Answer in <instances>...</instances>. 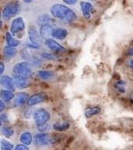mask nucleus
<instances>
[{
    "label": "nucleus",
    "instance_id": "1",
    "mask_svg": "<svg viewBox=\"0 0 133 150\" xmlns=\"http://www.w3.org/2000/svg\"><path fill=\"white\" fill-rule=\"evenodd\" d=\"M50 12L53 17L64 20L68 23L73 22L77 19L76 13L72 9L64 5H52L50 8Z\"/></svg>",
    "mask_w": 133,
    "mask_h": 150
},
{
    "label": "nucleus",
    "instance_id": "2",
    "mask_svg": "<svg viewBox=\"0 0 133 150\" xmlns=\"http://www.w3.org/2000/svg\"><path fill=\"white\" fill-rule=\"evenodd\" d=\"M13 72L15 76H23L27 79H29L33 74L31 65L28 62H23L16 64L13 66Z\"/></svg>",
    "mask_w": 133,
    "mask_h": 150
},
{
    "label": "nucleus",
    "instance_id": "3",
    "mask_svg": "<svg viewBox=\"0 0 133 150\" xmlns=\"http://www.w3.org/2000/svg\"><path fill=\"white\" fill-rule=\"evenodd\" d=\"M19 9H20V6H19L18 3H16V2H9L7 5H6L3 9H2V19L5 20H9L13 16H16V14L18 13Z\"/></svg>",
    "mask_w": 133,
    "mask_h": 150
},
{
    "label": "nucleus",
    "instance_id": "4",
    "mask_svg": "<svg viewBox=\"0 0 133 150\" xmlns=\"http://www.w3.org/2000/svg\"><path fill=\"white\" fill-rule=\"evenodd\" d=\"M51 118V114L44 108H39L34 113V119L36 125H41L46 124Z\"/></svg>",
    "mask_w": 133,
    "mask_h": 150
},
{
    "label": "nucleus",
    "instance_id": "5",
    "mask_svg": "<svg viewBox=\"0 0 133 150\" xmlns=\"http://www.w3.org/2000/svg\"><path fill=\"white\" fill-rule=\"evenodd\" d=\"M0 84L2 87L5 88L6 90H10L13 92L16 90V85L14 82V79L11 78L9 76H1L0 78Z\"/></svg>",
    "mask_w": 133,
    "mask_h": 150
},
{
    "label": "nucleus",
    "instance_id": "6",
    "mask_svg": "<svg viewBox=\"0 0 133 150\" xmlns=\"http://www.w3.org/2000/svg\"><path fill=\"white\" fill-rule=\"evenodd\" d=\"M28 37L30 42L34 45H40L41 43V37L34 26H30L28 29Z\"/></svg>",
    "mask_w": 133,
    "mask_h": 150
},
{
    "label": "nucleus",
    "instance_id": "7",
    "mask_svg": "<svg viewBox=\"0 0 133 150\" xmlns=\"http://www.w3.org/2000/svg\"><path fill=\"white\" fill-rule=\"evenodd\" d=\"M52 137L47 133H39L34 136V142L35 145L38 146H47L51 143Z\"/></svg>",
    "mask_w": 133,
    "mask_h": 150
},
{
    "label": "nucleus",
    "instance_id": "8",
    "mask_svg": "<svg viewBox=\"0 0 133 150\" xmlns=\"http://www.w3.org/2000/svg\"><path fill=\"white\" fill-rule=\"evenodd\" d=\"M45 45L47 48H49L52 51H54V52H66V49L65 47L59 44V42H57L56 40L52 39V38H49L47 40H45Z\"/></svg>",
    "mask_w": 133,
    "mask_h": 150
},
{
    "label": "nucleus",
    "instance_id": "9",
    "mask_svg": "<svg viewBox=\"0 0 133 150\" xmlns=\"http://www.w3.org/2000/svg\"><path fill=\"white\" fill-rule=\"evenodd\" d=\"M25 29L24 21L22 17H17L12 22L11 27H10V32L11 34H15L18 32H21Z\"/></svg>",
    "mask_w": 133,
    "mask_h": 150
},
{
    "label": "nucleus",
    "instance_id": "10",
    "mask_svg": "<svg viewBox=\"0 0 133 150\" xmlns=\"http://www.w3.org/2000/svg\"><path fill=\"white\" fill-rule=\"evenodd\" d=\"M46 99H47V96L43 93L34 94L29 98V100L27 101V104L29 106L37 105V104H39V103L46 100Z\"/></svg>",
    "mask_w": 133,
    "mask_h": 150
},
{
    "label": "nucleus",
    "instance_id": "11",
    "mask_svg": "<svg viewBox=\"0 0 133 150\" xmlns=\"http://www.w3.org/2000/svg\"><path fill=\"white\" fill-rule=\"evenodd\" d=\"M80 7H81L82 13H83V16L84 18L89 20L91 17V12L93 9V5L89 2H81Z\"/></svg>",
    "mask_w": 133,
    "mask_h": 150
},
{
    "label": "nucleus",
    "instance_id": "12",
    "mask_svg": "<svg viewBox=\"0 0 133 150\" xmlns=\"http://www.w3.org/2000/svg\"><path fill=\"white\" fill-rule=\"evenodd\" d=\"M53 29H54V28L52 27V25L50 24H45L41 26L39 33H40V35H41V38H43L45 40L49 39L50 35H52V30H53Z\"/></svg>",
    "mask_w": 133,
    "mask_h": 150
},
{
    "label": "nucleus",
    "instance_id": "13",
    "mask_svg": "<svg viewBox=\"0 0 133 150\" xmlns=\"http://www.w3.org/2000/svg\"><path fill=\"white\" fill-rule=\"evenodd\" d=\"M68 30L64 28H54L52 30V36L57 40H62L67 37Z\"/></svg>",
    "mask_w": 133,
    "mask_h": 150
},
{
    "label": "nucleus",
    "instance_id": "14",
    "mask_svg": "<svg viewBox=\"0 0 133 150\" xmlns=\"http://www.w3.org/2000/svg\"><path fill=\"white\" fill-rule=\"evenodd\" d=\"M14 82H15L16 87L19 88V89H24L30 85L28 79L24 78L23 76H14Z\"/></svg>",
    "mask_w": 133,
    "mask_h": 150
},
{
    "label": "nucleus",
    "instance_id": "15",
    "mask_svg": "<svg viewBox=\"0 0 133 150\" xmlns=\"http://www.w3.org/2000/svg\"><path fill=\"white\" fill-rule=\"evenodd\" d=\"M29 98V96H28V94H27V93H18L16 94V98H15V101H14L15 106L18 107V106H21L23 105V104H24L26 102L28 101Z\"/></svg>",
    "mask_w": 133,
    "mask_h": 150
},
{
    "label": "nucleus",
    "instance_id": "16",
    "mask_svg": "<svg viewBox=\"0 0 133 150\" xmlns=\"http://www.w3.org/2000/svg\"><path fill=\"white\" fill-rule=\"evenodd\" d=\"M38 76L44 80H49L55 77V73L53 71L49 70H40L37 72Z\"/></svg>",
    "mask_w": 133,
    "mask_h": 150
},
{
    "label": "nucleus",
    "instance_id": "17",
    "mask_svg": "<svg viewBox=\"0 0 133 150\" xmlns=\"http://www.w3.org/2000/svg\"><path fill=\"white\" fill-rule=\"evenodd\" d=\"M32 141H33V135L30 132H23L21 135V142L25 146H30L32 143Z\"/></svg>",
    "mask_w": 133,
    "mask_h": 150
},
{
    "label": "nucleus",
    "instance_id": "18",
    "mask_svg": "<svg viewBox=\"0 0 133 150\" xmlns=\"http://www.w3.org/2000/svg\"><path fill=\"white\" fill-rule=\"evenodd\" d=\"M0 94H1L0 96H1L2 100L5 101V102H9V101L12 100L15 97V95H14L13 92L10 91V90H2Z\"/></svg>",
    "mask_w": 133,
    "mask_h": 150
},
{
    "label": "nucleus",
    "instance_id": "19",
    "mask_svg": "<svg viewBox=\"0 0 133 150\" xmlns=\"http://www.w3.org/2000/svg\"><path fill=\"white\" fill-rule=\"evenodd\" d=\"M6 40L8 46H10V47H16L21 44V41L16 40L12 36L11 33H9V32H6Z\"/></svg>",
    "mask_w": 133,
    "mask_h": 150
},
{
    "label": "nucleus",
    "instance_id": "20",
    "mask_svg": "<svg viewBox=\"0 0 133 150\" xmlns=\"http://www.w3.org/2000/svg\"><path fill=\"white\" fill-rule=\"evenodd\" d=\"M101 111V109L98 107H90V108H87L85 110V116L86 117H91L97 115V114H100Z\"/></svg>",
    "mask_w": 133,
    "mask_h": 150
},
{
    "label": "nucleus",
    "instance_id": "21",
    "mask_svg": "<svg viewBox=\"0 0 133 150\" xmlns=\"http://www.w3.org/2000/svg\"><path fill=\"white\" fill-rule=\"evenodd\" d=\"M17 53V50L16 49V47H10V46H5L3 47V54H4L5 56L6 57H14Z\"/></svg>",
    "mask_w": 133,
    "mask_h": 150
},
{
    "label": "nucleus",
    "instance_id": "22",
    "mask_svg": "<svg viewBox=\"0 0 133 150\" xmlns=\"http://www.w3.org/2000/svg\"><path fill=\"white\" fill-rule=\"evenodd\" d=\"M52 20V18H51V16L47 13H44L41 14L40 16H38V18L37 19V23H38L39 25H45V24H49L48 23L50 22Z\"/></svg>",
    "mask_w": 133,
    "mask_h": 150
},
{
    "label": "nucleus",
    "instance_id": "23",
    "mask_svg": "<svg viewBox=\"0 0 133 150\" xmlns=\"http://www.w3.org/2000/svg\"><path fill=\"white\" fill-rule=\"evenodd\" d=\"M53 129L57 132H64L69 128V124L68 123H54L52 126Z\"/></svg>",
    "mask_w": 133,
    "mask_h": 150
},
{
    "label": "nucleus",
    "instance_id": "24",
    "mask_svg": "<svg viewBox=\"0 0 133 150\" xmlns=\"http://www.w3.org/2000/svg\"><path fill=\"white\" fill-rule=\"evenodd\" d=\"M0 146H1V149L2 150H13L14 148L13 144L10 143L6 139H1L0 142Z\"/></svg>",
    "mask_w": 133,
    "mask_h": 150
},
{
    "label": "nucleus",
    "instance_id": "25",
    "mask_svg": "<svg viewBox=\"0 0 133 150\" xmlns=\"http://www.w3.org/2000/svg\"><path fill=\"white\" fill-rule=\"evenodd\" d=\"M1 132H2V134L6 138H10L14 134L13 130L8 126H2L1 128Z\"/></svg>",
    "mask_w": 133,
    "mask_h": 150
},
{
    "label": "nucleus",
    "instance_id": "26",
    "mask_svg": "<svg viewBox=\"0 0 133 150\" xmlns=\"http://www.w3.org/2000/svg\"><path fill=\"white\" fill-rule=\"evenodd\" d=\"M21 57H22L23 59H24L26 62L28 60H31V56H30V54L29 53V52H28V50L27 49H23L22 51H21Z\"/></svg>",
    "mask_w": 133,
    "mask_h": 150
},
{
    "label": "nucleus",
    "instance_id": "27",
    "mask_svg": "<svg viewBox=\"0 0 133 150\" xmlns=\"http://www.w3.org/2000/svg\"><path fill=\"white\" fill-rule=\"evenodd\" d=\"M37 129H38L40 132H47V131L50 130V125H48L47 123L46 124H44V125H37Z\"/></svg>",
    "mask_w": 133,
    "mask_h": 150
},
{
    "label": "nucleus",
    "instance_id": "28",
    "mask_svg": "<svg viewBox=\"0 0 133 150\" xmlns=\"http://www.w3.org/2000/svg\"><path fill=\"white\" fill-rule=\"evenodd\" d=\"M41 56L43 57L45 59H47V60H55L56 59V57L54 56V54H50L48 52H45V53H42L41 54Z\"/></svg>",
    "mask_w": 133,
    "mask_h": 150
},
{
    "label": "nucleus",
    "instance_id": "29",
    "mask_svg": "<svg viewBox=\"0 0 133 150\" xmlns=\"http://www.w3.org/2000/svg\"><path fill=\"white\" fill-rule=\"evenodd\" d=\"M14 150H29V148L23 144H19L14 148Z\"/></svg>",
    "mask_w": 133,
    "mask_h": 150
},
{
    "label": "nucleus",
    "instance_id": "30",
    "mask_svg": "<svg viewBox=\"0 0 133 150\" xmlns=\"http://www.w3.org/2000/svg\"><path fill=\"white\" fill-rule=\"evenodd\" d=\"M63 2L68 5H74L76 3L77 1L76 0H64Z\"/></svg>",
    "mask_w": 133,
    "mask_h": 150
},
{
    "label": "nucleus",
    "instance_id": "31",
    "mask_svg": "<svg viewBox=\"0 0 133 150\" xmlns=\"http://www.w3.org/2000/svg\"><path fill=\"white\" fill-rule=\"evenodd\" d=\"M0 67H1V69H0V74L2 76V74H3V72H4L5 71V65L4 63L2 62L0 63Z\"/></svg>",
    "mask_w": 133,
    "mask_h": 150
},
{
    "label": "nucleus",
    "instance_id": "32",
    "mask_svg": "<svg viewBox=\"0 0 133 150\" xmlns=\"http://www.w3.org/2000/svg\"><path fill=\"white\" fill-rule=\"evenodd\" d=\"M27 46L29 47H32V48H35V49H37L40 47V45H34V44H27Z\"/></svg>",
    "mask_w": 133,
    "mask_h": 150
},
{
    "label": "nucleus",
    "instance_id": "33",
    "mask_svg": "<svg viewBox=\"0 0 133 150\" xmlns=\"http://www.w3.org/2000/svg\"><path fill=\"white\" fill-rule=\"evenodd\" d=\"M0 104H1V107H0V112L2 113L5 109V103H4V101L3 100H1L0 101Z\"/></svg>",
    "mask_w": 133,
    "mask_h": 150
},
{
    "label": "nucleus",
    "instance_id": "34",
    "mask_svg": "<svg viewBox=\"0 0 133 150\" xmlns=\"http://www.w3.org/2000/svg\"><path fill=\"white\" fill-rule=\"evenodd\" d=\"M128 54H129V55H131V56H133V47L132 48H131V49L129 50Z\"/></svg>",
    "mask_w": 133,
    "mask_h": 150
},
{
    "label": "nucleus",
    "instance_id": "35",
    "mask_svg": "<svg viewBox=\"0 0 133 150\" xmlns=\"http://www.w3.org/2000/svg\"><path fill=\"white\" fill-rule=\"evenodd\" d=\"M32 1H24V2H31Z\"/></svg>",
    "mask_w": 133,
    "mask_h": 150
}]
</instances>
